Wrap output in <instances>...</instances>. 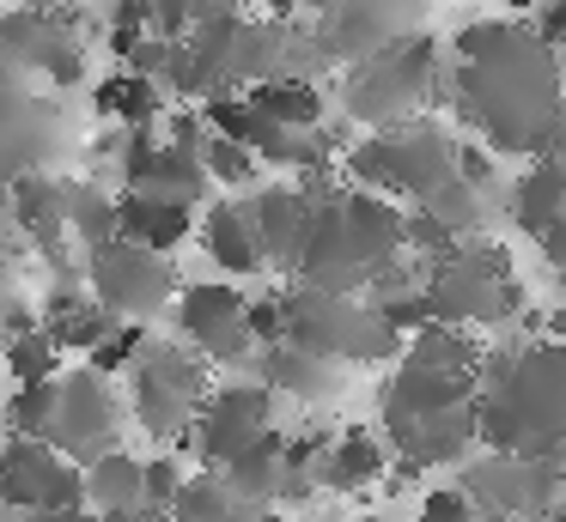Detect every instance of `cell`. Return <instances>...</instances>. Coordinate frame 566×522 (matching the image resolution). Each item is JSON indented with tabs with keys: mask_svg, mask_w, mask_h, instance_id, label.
Here are the masks:
<instances>
[{
	"mask_svg": "<svg viewBox=\"0 0 566 522\" xmlns=\"http://www.w3.org/2000/svg\"><path fill=\"white\" fill-rule=\"evenodd\" d=\"M457 116L481 134V146L512 158H536L548 146V121L560 104V67L542 31L512 19H481L457 31Z\"/></svg>",
	"mask_w": 566,
	"mask_h": 522,
	"instance_id": "6da1fadb",
	"label": "cell"
},
{
	"mask_svg": "<svg viewBox=\"0 0 566 522\" xmlns=\"http://www.w3.org/2000/svg\"><path fill=\"white\" fill-rule=\"evenodd\" d=\"M475 444L505 456H548L566 437V340H524L500 388H475Z\"/></svg>",
	"mask_w": 566,
	"mask_h": 522,
	"instance_id": "7a4b0ae2",
	"label": "cell"
},
{
	"mask_svg": "<svg viewBox=\"0 0 566 522\" xmlns=\"http://www.w3.org/2000/svg\"><path fill=\"white\" fill-rule=\"evenodd\" d=\"M335 170H347V182L378 189L390 201H427L444 177H457V134L427 116H408V121H390V128H371L359 146H347Z\"/></svg>",
	"mask_w": 566,
	"mask_h": 522,
	"instance_id": "3957f363",
	"label": "cell"
},
{
	"mask_svg": "<svg viewBox=\"0 0 566 522\" xmlns=\"http://www.w3.org/2000/svg\"><path fill=\"white\" fill-rule=\"evenodd\" d=\"M281 310H286V347H305L317 359L335 364H384L402 352V340L384 328V316L371 310L359 291H317V286H286L281 291Z\"/></svg>",
	"mask_w": 566,
	"mask_h": 522,
	"instance_id": "277c9868",
	"label": "cell"
},
{
	"mask_svg": "<svg viewBox=\"0 0 566 522\" xmlns=\"http://www.w3.org/2000/svg\"><path fill=\"white\" fill-rule=\"evenodd\" d=\"M213 388V364L177 340H140L135 364H128V407H135V425L153 437V444H184L189 419H196L201 395Z\"/></svg>",
	"mask_w": 566,
	"mask_h": 522,
	"instance_id": "5b68a950",
	"label": "cell"
},
{
	"mask_svg": "<svg viewBox=\"0 0 566 522\" xmlns=\"http://www.w3.org/2000/svg\"><path fill=\"white\" fill-rule=\"evenodd\" d=\"M432 79H439V43L432 36H390L384 49L347 61V116L366 128L408 121L432 97Z\"/></svg>",
	"mask_w": 566,
	"mask_h": 522,
	"instance_id": "8992f818",
	"label": "cell"
},
{
	"mask_svg": "<svg viewBox=\"0 0 566 522\" xmlns=\"http://www.w3.org/2000/svg\"><path fill=\"white\" fill-rule=\"evenodd\" d=\"M80 279H86V291L116 316V322H153L177 291L171 262H165L159 249H147V243H135V237H111V243H98V249H86Z\"/></svg>",
	"mask_w": 566,
	"mask_h": 522,
	"instance_id": "52a82bcc",
	"label": "cell"
},
{
	"mask_svg": "<svg viewBox=\"0 0 566 522\" xmlns=\"http://www.w3.org/2000/svg\"><path fill=\"white\" fill-rule=\"evenodd\" d=\"M171 310H177V334L213 364V371H256V340L244 334V291L238 279H196V286H177L171 291Z\"/></svg>",
	"mask_w": 566,
	"mask_h": 522,
	"instance_id": "ba28073f",
	"label": "cell"
},
{
	"mask_svg": "<svg viewBox=\"0 0 566 522\" xmlns=\"http://www.w3.org/2000/svg\"><path fill=\"white\" fill-rule=\"evenodd\" d=\"M420 291H427V310L439 316V322H463V328H512L517 316L530 310V291L517 286V274L512 279H488V274H475L469 262H457V249L451 255H439V262H427V279H420Z\"/></svg>",
	"mask_w": 566,
	"mask_h": 522,
	"instance_id": "9c48e42d",
	"label": "cell"
},
{
	"mask_svg": "<svg viewBox=\"0 0 566 522\" xmlns=\"http://www.w3.org/2000/svg\"><path fill=\"white\" fill-rule=\"evenodd\" d=\"M274 407H281V395H274L262 376H232V383L208 388L196 419H189V437H184L189 456H201V468L232 461L250 437H262L274 425Z\"/></svg>",
	"mask_w": 566,
	"mask_h": 522,
	"instance_id": "30bf717a",
	"label": "cell"
},
{
	"mask_svg": "<svg viewBox=\"0 0 566 522\" xmlns=\"http://www.w3.org/2000/svg\"><path fill=\"white\" fill-rule=\"evenodd\" d=\"M123 432V401H116V376L92 371H55V449L67 461H92L98 449L116 444Z\"/></svg>",
	"mask_w": 566,
	"mask_h": 522,
	"instance_id": "8fae6325",
	"label": "cell"
},
{
	"mask_svg": "<svg viewBox=\"0 0 566 522\" xmlns=\"http://www.w3.org/2000/svg\"><path fill=\"white\" fill-rule=\"evenodd\" d=\"M256 376L281 401H305V407H329V401H342V388H347V364L317 359V352H305V347H286V340L256 347Z\"/></svg>",
	"mask_w": 566,
	"mask_h": 522,
	"instance_id": "7c38bea8",
	"label": "cell"
},
{
	"mask_svg": "<svg viewBox=\"0 0 566 522\" xmlns=\"http://www.w3.org/2000/svg\"><path fill=\"white\" fill-rule=\"evenodd\" d=\"M201 249L220 267L226 279H256L262 267V243H256V219H250V194H226V201H208V213H196Z\"/></svg>",
	"mask_w": 566,
	"mask_h": 522,
	"instance_id": "4fadbf2b",
	"label": "cell"
},
{
	"mask_svg": "<svg viewBox=\"0 0 566 522\" xmlns=\"http://www.w3.org/2000/svg\"><path fill=\"white\" fill-rule=\"evenodd\" d=\"M250 194V219H256V243L269 267H293V249L311 225V194L298 182H256Z\"/></svg>",
	"mask_w": 566,
	"mask_h": 522,
	"instance_id": "5bb4252c",
	"label": "cell"
},
{
	"mask_svg": "<svg viewBox=\"0 0 566 522\" xmlns=\"http://www.w3.org/2000/svg\"><path fill=\"white\" fill-rule=\"evenodd\" d=\"M196 213H201V206L171 201V194L123 189V194H116V237H135V243H147V249L171 255L177 243L196 237Z\"/></svg>",
	"mask_w": 566,
	"mask_h": 522,
	"instance_id": "9a60e30c",
	"label": "cell"
},
{
	"mask_svg": "<svg viewBox=\"0 0 566 522\" xmlns=\"http://www.w3.org/2000/svg\"><path fill=\"white\" fill-rule=\"evenodd\" d=\"M384 468H390V444H384L378 432H366V425H347V432H329V449H323V492H371V486L384 480Z\"/></svg>",
	"mask_w": 566,
	"mask_h": 522,
	"instance_id": "2e32d148",
	"label": "cell"
},
{
	"mask_svg": "<svg viewBox=\"0 0 566 522\" xmlns=\"http://www.w3.org/2000/svg\"><path fill=\"white\" fill-rule=\"evenodd\" d=\"M55 468H62V449L43 444V437H19L13 432L7 444H0V504L25 510V516H31Z\"/></svg>",
	"mask_w": 566,
	"mask_h": 522,
	"instance_id": "e0dca14e",
	"label": "cell"
},
{
	"mask_svg": "<svg viewBox=\"0 0 566 522\" xmlns=\"http://www.w3.org/2000/svg\"><path fill=\"white\" fill-rule=\"evenodd\" d=\"M475 401V395H469ZM444 407V413H432V419H420L415 425V437H408L402 449H396V456L402 461H415L420 473L427 468H457V461L469 456V449H475V407Z\"/></svg>",
	"mask_w": 566,
	"mask_h": 522,
	"instance_id": "ac0fdd59",
	"label": "cell"
},
{
	"mask_svg": "<svg viewBox=\"0 0 566 522\" xmlns=\"http://www.w3.org/2000/svg\"><path fill=\"white\" fill-rule=\"evenodd\" d=\"M505 201H512V219H517V231H536V225H548L554 213H566V158H554V152H536L524 164V177L505 189Z\"/></svg>",
	"mask_w": 566,
	"mask_h": 522,
	"instance_id": "d6986e66",
	"label": "cell"
},
{
	"mask_svg": "<svg viewBox=\"0 0 566 522\" xmlns=\"http://www.w3.org/2000/svg\"><path fill=\"white\" fill-rule=\"evenodd\" d=\"M92 104H98V116H111L116 128H159V116H165V85L147 79V73L116 67L111 79H98Z\"/></svg>",
	"mask_w": 566,
	"mask_h": 522,
	"instance_id": "ffe728a7",
	"label": "cell"
},
{
	"mask_svg": "<svg viewBox=\"0 0 566 522\" xmlns=\"http://www.w3.org/2000/svg\"><path fill=\"white\" fill-rule=\"evenodd\" d=\"M481 352V334L463 322H439V316H427V322L415 328V334L402 340V352L396 359L402 364H420V371H469Z\"/></svg>",
	"mask_w": 566,
	"mask_h": 522,
	"instance_id": "44dd1931",
	"label": "cell"
},
{
	"mask_svg": "<svg viewBox=\"0 0 566 522\" xmlns=\"http://www.w3.org/2000/svg\"><path fill=\"white\" fill-rule=\"evenodd\" d=\"M281 444L286 437L269 425V432L250 437L232 461H220V480L232 486L238 498H250V504H274V486H281Z\"/></svg>",
	"mask_w": 566,
	"mask_h": 522,
	"instance_id": "7402d4cb",
	"label": "cell"
},
{
	"mask_svg": "<svg viewBox=\"0 0 566 522\" xmlns=\"http://www.w3.org/2000/svg\"><path fill=\"white\" fill-rule=\"evenodd\" d=\"M244 97L262 109V116L281 121V128H317V121L329 116V104H323L317 85H311V79H293V73H274V79L244 85Z\"/></svg>",
	"mask_w": 566,
	"mask_h": 522,
	"instance_id": "603a6c76",
	"label": "cell"
},
{
	"mask_svg": "<svg viewBox=\"0 0 566 522\" xmlns=\"http://www.w3.org/2000/svg\"><path fill=\"white\" fill-rule=\"evenodd\" d=\"M80 480H86V504L111 510V504H140V456H128L123 444L98 449L92 461H80Z\"/></svg>",
	"mask_w": 566,
	"mask_h": 522,
	"instance_id": "cb8c5ba5",
	"label": "cell"
},
{
	"mask_svg": "<svg viewBox=\"0 0 566 522\" xmlns=\"http://www.w3.org/2000/svg\"><path fill=\"white\" fill-rule=\"evenodd\" d=\"M62 219H67V237H74L80 249H98V243L116 237V201H111V189H98V182H74Z\"/></svg>",
	"mask_w": 566,
	"mask_h": 522,
	"instance_id": "d4e9b609",
	"label": "cell"
},
{
	"mask_svg": "<svg viewBox=\"0 0 566 522\" xmlns=\"http://www.w3.org/2000/svg\"><path fill=\"white\" fill-rule=\"evenodd\" d=\"M415 206H427L439 225H451L457 237H475V231H488V194L481 189H469L463 177H444L439 189L427 194V201H415Z\"/></svg>",
	"mask_w": 566,
	"mask_h": 522,
	"instance_id": "484cf974",
	"label": "cell"
},
{
	"mask_svg": "<svg viewBox=\"0 0 566 522\" xmlns=\"http://www.w3.org/2000/svg\"><path fill=\"white\" fill-rule=\"evenodd\" d=\"M201 170H208V182H220V189H232V194H244V189H256L262 182V158L250 152L244 140H226V134H208L201 140Z\"/></svg>",
	"mask_w": 566,
	"mask_h": 522,
	"instance_id": "4316f807",
	"label": "cell"
},
{
	"mask_svg": "<svg viewBox=\"0 0 566 522\" xmlns=\"http://www.w3.org/2000/svg\"><path fill=\"white\" fill-rule=\"evenodd\" d=\"M7 432L55 444V376H43V383H13V401H7Z\"/></svg>",
	"mask_w": 566,
	"mask_h": 522,
	"instance_id": "83f0119b",
	"label": "cell"
},
{
	"mask_svg": "<svg viewBox=\"0 0 566 522\" xmlns=\"http://www.w3.org/2000/svg\"><path fill=\"white\" fill-rule=\"evenodd\" d=\"M0 364L13 371V383H43V376L62 371V347H55V340L43 334V328H31V334H13V340H7Z\"/></svg>",
	"mask_w": 566,
	"mask_h": 522,
	"instance_id": "f1b7e54d",
	"label": "cell"
},
{
	"mask_svg": "<svg viewBox=\"0 0 566 522\" xmlns=\"http://www.w3.org/2000/svg\"><path fill=\"white\" fill-rule=\"evenodd\" d=\"M140 340H147V322H116L104 340H92V347H86V364H92V371H104V376H123L128 364H135Z\"/></svg>",
	"mask_w": 566,
	"mask_h": 522,
	"instance_id": "f546056e",
	"label": "cell"
},
{
	"mask_svg": "<svg viewBox=\"0 0 566 522\" xmlns=\"http://www.w3.org/2000/svg\"><path fill=\"white\" fill-rule=\"evenodd\" d=\"M184 473H189V468L177 461L171 444H165L159 456H147V461H140V504H147V510H165V504L177 498V486H184Z\"/></svg>",
	"mask_w": 566,
	"mask_h": 522,
	"instance_id": "4dcf8cb0",
	"label": "cell"
},
{
	"mask_svg": "<svg viewBox=\"0 0 566 522\" xmlns=\"http://www.w3.org/2000/svg\"><path fill=\"white\" fill-rule=\"evenodd\" d=\"M244 334L256 340V347H274V340L286 334V310H281V291H262V298H244Z\"/></svg>",
	"mask_w": 566,
	"mask_h": 522,
	"instance_id": "1f68e13d",
	"label": "cell"
},
{
	"mask_svg": "<svg viewBox=\"0 0 566 522\" xmlns=\"http://www.w3.org/2000/svg\"><path fill=\"white\" fill-rule=\"evenodd\" d=\"M457 177L469 182V189H481V194H493L500 189V152L493 146H475V140H457Z\"/></svg>",
	"mask_w": 566,
	"mask_h": 522,
	"instance_id": "d6a6232c",
	"label": "cell"
},
{
	"mask_svg": "<svg viewBox=\"0 0 566 522\" xmlns=\"http://www.w3.org/2000/svg\"><path fill=\"white\" fill-rule=\"evenodd\" d=\"M38 67H43V79H50V85H80V79H86V55H80V43H74V36H62V31H55V43L43 49Z\"/></svg>",
	"mask_w": 566,
	"mask_h": 522,
	"instance_id": "836d02e7",
	"label": "cell"
},
{
	"mask_svg": "<svg viewBox=\"0 0 566 522\" xmlns=\"http://www.w3.org/2000/svg\"><path fill=\"white\" fill-rule=\"evenodd\" d=\"M475 516V504H469L463 498V486H427V492H420V522H469Z\"/></svg>",
	"mask_w": 566,
	"mask_h": 522,
	"instance_id": "e575fe53",
	"label": "cell"
},
{
	"mask_svg": "<svg viewBox=\"0 0 566 522\" xmlns=\"http://www.w3.org/2000/svg\"><path fill=\"white\" fill-rule=\"evenodd\" d=\"M196 24V12H189V0H147V31L165 36V43H177V36Z\"/></svg>",
	"mask_w": 566,
	"mask_h": 522,
	"instance_id": "d590c367",
	"label": "cell"
},
{
	"mask_svg": "<svg viewBox=\"0 0 566 522\" xmlns=\"http://www.w3.org/2000/svg\"><path fill=\"white\" fill-rule=\"evenodd\" d=\"M530 243H536V255L554 267V274H566V213H554L548 225L530 231Z\"/></svg>",
	"mask_w": 566,
	"mask_h": 522,
	"instance_id": "8d00e7d4",
	"label": "cell"
},
{
	"mask_svg": "<svg viewBox=\"0 0 566 522\" xmlns=\"http://www.w3.org/2000/svg\"><path fill=\"white\" fill-rule=\"evenodd\" d=\"M86 522H165V510H147V504H111V510H92Z\"/></svg>",
	"mask_w": 566,
	"mask_h": 522,
	"instance_id": "74e56055",
	"label": "cell"
},
{
	"mask_svg": "<svg viewBox=\"0 0 566 522\" xmlns=\"http://www.w3.org/2000/svg\"><path fill=\"white\" fill-rule=\"evenodd\" d=\"M542 152H554V158H566V97L554 104V121H548V146Z\"/></svg>",
	"mask_w": 566,
	"mask_h": 522,
	"instance_id": "f35d334b",
	"label": "cell"
},
{
	"mask_svg": "<svg viewBox=\"0 0 566 522\" xmlns=\"http://www.w3.org/2000/svg\"><path fill=\"white\" fill-rule=\"evenodd\" d=\"M542 334H548V340H566V303H554V310H542Z\"/></svg>",
	"mask_w": 566,
	"mask_h": 522,
	"instance_id": "ab89813d",
	"label": "cell"
},
{
	"mask_svg": "<svg viewBox=\"0 0 566 522\" xmlns=\"http://www.w3.org/2000/svg\"><path fill=\"white\" fill-rule=\"evenodd\" d=\"M244 7H250V0H189L196 19H201V12H244Z\"/></svg>",
	"mask_w": 566,
	"mask_h": 522,
	"instance_id": "60d3db41",
	"label": "cell"
},
{
	"mask_svg": "<svg viewBox=\"0 0 566 522\" xmlns=\"http://www.w3.org/2000/svg\"><path fill=\"white\" fill-rule=\"evenodd\" d=\"M469 522H524V516H512V510H475Z\"/></svg>",
	"mask_w": 566,
	"mask_h": 522,
	"instance_id": "b9f144b4",
	"label": "cell"
},
{
	"mask_svg": "<svg viewBox=\"0 0 566 522\" xmlns=\"http://www.w3.org/2000/svg\"><path fill=\"white\" fill-rule=\"evenodd\" d=\"M262 7H269V12H281V19H293V12H298V0H262Z\"/></svg>",
	"mask_w": 566,
	"mask_h": 522,
	"instance_id": "7bdbcfd3",
	"label": "cell"
},
{
	"mask_svg": "<svg viewBox=\"0 0 566 522\" xmlns=\"http://www.w3.org/2000/svg\"><path fill=\"white\" fill-rule=\"evenodd\" d=\"M250 522H286V516H281V510H256Z\"/></svg>",
	"mask_w": 566,
	"mask_h": 522,
	"instance_id": "ee69618b",
	"label": "cell"
},
{
	"mask_svg": "<svg viewBox=\"0 0 566 522\" xmlns=\"http://www.w3.org/2000/svg\"><path fill=\"white\" fill-rule=\"evenodd\" d=\"M13 7H31V12H43V7H55V0H13Z\"/></svg>",
	"mask_w": 566,
	"mask_h": 522,
	"instance_id": "f6af8a7d",
	"label": "cell"
},
{
	"mask_svg": "<svg viewBox=\"0 0 566 522\" xmlns=\"http://www.w3.org/2000/svg\"><path fill=\"white\" fill-rule=\"evenodd\" d=\"M347 522H396V516H347Z\"/></svg>",
	"mask_w": 566,
	"mask_h": 522,
	"instance_id": "bcb514c9",
	"label": "cell"
},
{
	"mask_svg": "<svg viewBox=\"0 0 566 522\" xmlns=\"http://www.w3.org/2000/svg\"><path fill=\"white\" fill-rule=\"evenodd\" d=\"M19 522H50V516H38V510H31V516H19Z\"/></svg>",
	"mask_w": 566,
	"mask_h": 522,
	"instance_id": "7dc6e473",
	"label": "cell"
},
{
	"mask_svg": "<svg viewBox=\"0 0 566 522\" xmlns=\"http://www.w3.org/2000/svg\"><path fill=\"white\" fill-rule=\"evenodd\" d=\"M0 352H7V334H0Z\"/></svg>",
	"mask_w": 566,
	"mask_h": 522,
	"instance_id": "c3c4849f",
	"label": "cell"
}]
</instances>
